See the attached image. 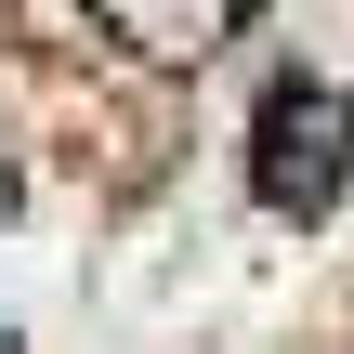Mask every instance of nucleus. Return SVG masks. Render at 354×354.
Listing matches in <instances>:
<instances>
[{
	"label": "nucleus",
	"instance_id": "obj_1",
	"mask_svg": "<svg viewBox=\"0 0 354 354\" xmlns=\"http://www.w3.org/2000/svg\"><path fill=\"white\" fill-rule=\"evenodd\" d=\"M342 145H354L342 92H276V105H263V197H276V210H315V197L342 184Z\"/></svg>",
	"mask_w": 354,
	"mask_h": 354
}]
</instances>
